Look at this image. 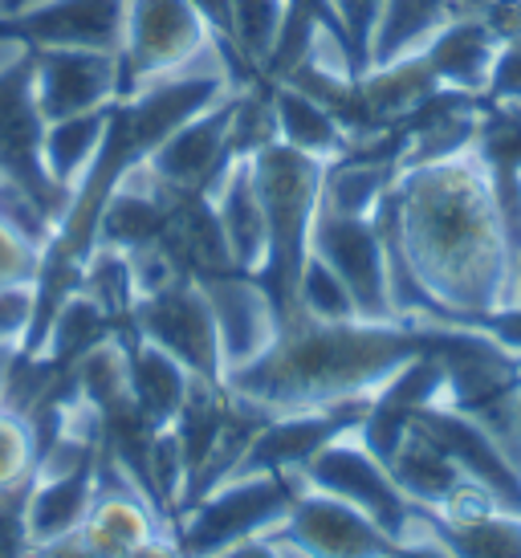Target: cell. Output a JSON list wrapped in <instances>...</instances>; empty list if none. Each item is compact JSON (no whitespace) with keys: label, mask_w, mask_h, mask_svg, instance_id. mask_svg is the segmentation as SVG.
<instances>
[{"label":"cell","mask_w":521,"mask_h":558,"mask_svg":"<svg viewBox=\"0 0 521 558\" xmlns=\"http://www.w3.org/2000/svg\"><path fill=\"white\" fill-rule=\"evenodd\" d=\"M387 469H391V477H396L399 489L428 513L445 510L464 485H476V481L464 477V469H460L415 420H412V428H408V436L399 440V449L391 452Z\"/></svg>","instance_id":"cell-22"},{"label":"cell","mask_w":521,"mask_h":558,"mask_svg":"<svg viewBox=\"0 0 521 558\" xmlns=\"http://www.w3.org/2000/svg\"><path fill=\"white\" fill-rule=\"evenodd\" d=\"M269 114H274V140L310 159L335 163L354 147L338 110L298 82H269Z\"/></svg>","instance_id":"cell-19"},{"label":"cell","mask_w":521,"mask_h":558,"mask_svg":"<svg viewBox=\"0 0 521 558\" xmlns=\"http://www.w3.org/2000/svg\"><path fill=\"white\" fill-rule=\"evenodd\" d=\"M41 274V248H33L0 220V281H21Z\"/></svg>","instance_id":"cell-33"},{"label":"cell","mask_w":521,"mask_h":558,"mask_svg":"<svg viewBox=\"0 0 521 558\" xmlns=\"http://www.w3.org/2000/svg\"><path fill=\"white\" fill-rule=\"evenodd\" d=\"M199 286L213 306L225 375L257 363L281 335V311L274 294L253 274H213V278H199Z\"/></svg>","instance_id":"cell-13"},{"label":"cell","mask_w":521,"mask_h":558,"mask_svg":"<svg viewBox=\"0 0 521 558\" xmlns=\"http://www.w3.org/2000/svg\"><path fill=\"white\" fill-rule=\"evenodd\" d=\"M452 16H469V0H384V16L371 46V65L412 58L424 49L432 33Z\"/></svg>","instance_id":"cell-25"},{"label":"cell","mask_w":521,"mask_h":558,"mask_svg":"<svg viewBox=\"0 0 521 558\" xmlns=\"http://www.w3.org/2000/svg\"><path fill=\"white\" fill-rule=\"evenodd\" d=\"M126 330L155 342L171 359H180L187 372L204 379V384H225L216 318L208 298H204V286L196 278H180L163 286V290H155V294L138 298Z\"/></svg>","instance_id":"cell-8"},{"label":"cell","mask_w":521,"mask_h":558,"mask_svg":"<svg viewBox=\"0 0 521 558\" xmlns=\"http://www.w3.org/2000/svg\"><path fill=\"white\" fill-rule=\"evenodd\" d=\"M29 86L41 123L107 110L123 98L119 53L102 49H29Z\"/></svg>","instance_id":"cell-10"},{"label":"cell","mask_w":521,"mask_h":558,"mask_svg":"<svg viewBox=\"0 0 521 558\" xmlns=\"http://www.w3.org/2000/svg\"><path fill=\"white\" fill-rule=\"evenodd\" d=\"M274 534L306 546L318 558H387L396 550V538L384 526H375L367 513L310 489L306 481H302V494L293 501L290 518Z\"/></svg>","instance_id":"cell-15"},{"label":"cell","mask_w":521,"mask_h":558,"mask_svg":"<svg viewBox=\"0 0 521 558\" xmlns=\"http://www.w3.org/2000/svg\"><path fill=\"white\" fill-rule=\"evenodd\" d=\"M387 558H448V555L432 543L428 534H424V522H420V534H415V538H408V543H396V550H391Z\"/></svg>","instance_id":"cell-36"},{"label":"cell","mask_w":521,"mask_h":558,"mask_svg":"<svg viewBox=\"0 0 521 558\" xmlns=\"http://www.w3.org/2000/svg\"><path fill=\"white\" fill-rule=\"evenodd\" d=\"M199 16H204V25L213 29L216 46L225 49V58H229V70H232V82H237V90H245L253 86V70L245 65V58L237 53V37H232V0H187Z\"/></svg>","instance_id":"cell-31"},{"label":"cell","mask_w":521,"mask_h":558,"mask_svg":"<svg viewBox=\"0 0 521 558\" xmlns=\"http://www.w3.org/2000/svg\"><path fill=\"white\" fill-rule=\"evenodd\" d=\"M509 306H521V253H518V265H513V302Z\"/></svg>","instance_id":"cell-40"},{"label":"cell","mask_w":521,"mask_h":558,"mask_svg":"<svg viewBox=\"0 0 521 558\" xmlns=\"http://www.w3.org/2000/svg\"><path fill=\"white\" fill-rule=\"evenodd\" d=\"M302 481H306L310 489H318V494H330V497H338V501L354 506V510H363L371 522L384 526L396 543H408V538L420 534L424 510L399 489L396 477H391V469L359 440L354 428L335 436V440L302 469Z\"/></svg>","instance_id":"cell-6"},{"label":"cell","mask_w":521,"mask_h":558,"mask_svg":"<svg viewBox=\"0 0 521 558\" xmlns=\"http://www.w3.org/2000/svg\"><path fill=\"white\" fill-rule=\"evenodd\" d=\"M445 339L440 323H310L281 326L274 347L241 372L225 375V391L257 416L302 412L326 403L371 400L387 379Z\"/></svg>","instance_id":"cell-2"},{"label":"cell","mask_w":521,"mask_h":558,"mask_svg":"<svg viewBox=\"0 0 521 558\" xmlns=\"http://www.w3.org/2000/svg\"><path fill=\"white\" fill-rule=\"evenodd\" d=\"M379 225L399 318H473L513 302L518 253L476 147L399 168Z\"/></svg>","instance_id":"cell-1"},{"label":"cell","mask_w":521,"mask_h":558,"mask_svg":"<svg viewBox=\"0 0 521 558\" xmlns=\"http://www.w3.org/2000/svg\"><path fill=\"white\" fill-rule=\"evenodd\" d=\"M126 335V359H131V403L138 408V416L152 428H171L184 403L196 391V375L187 372L180 359H171L168 351H159L155 342L138 339L123 326Z\"/></svg>","instance_id":"cell-21"},{"label":"cell","mask_w":521,"mask_h":558,"mask_svg":"<svg viewBox=\"0 0 521 558\" xmlns=\"http://www.w3.org/2000/svg\"><path fill=\"white\" fill-rule=\"evenodd\" d=\"M204 196L213 201L232 269L257 278L269 257V229H265V204H260V187L253 175V156H229L213 184L204 187Z\"/></svg>","instance_id":"cell-17"},{"label":"cell","mask_w":521,"mask_h":558,"mask_svg":"<svg viewBox=\"0 0 521 558\" xmlns=\"http://www.w3.org/2000/svg\"><path fill=\"white\" fill-rule=\"evenodd\" d=\"M102 465V457H98ZM98 465L65 469V473H37L21 501V522L29 543H53L77 534L94 497H98Z\"/></svg>","instance_id":"cell-20"},{"label":"cell","mask_w":521,"mask_h":558,"mask_svg":"<svg viewBox=\"0 0 521 558\" xmlns=\"http://www.w3.org/2000/svg\"><path fill=\"white\" fill-rule=\"evenodd\" d=\"M220 558H277V555L269 538H253V543H241V546H232V550H225Z\"/></svg>","instance_id":"cell-37"},{"label":"cell","mask_w":521,"mask_h":558,"mask_svg":"<svg viewBox=\"0 0 521 558\" xmlns=\"http://www.w3.org/2000/svg\"><path fill=\"white\" fill-rule=\"evenodd\" d=\"M371 400H347V403H326V408H302V412L265 416L253 428L245 452L237 457L229 477H249V473H293V477H302V469L335 436L351 433V428L363 424Z\"/></svg>","instance_id":"cell-9"},{"label":"cell","mask_w":521,"mask_h":558,"mask_svg":"<svg viewBox=\"0 0 521 558\" xmlns=\"http://www.w3.org/2000/svg\"><path fill=\"white\" fill-rule=\"evenodd\" d=\"M37 311H41L37 278L0 281V347L25 351L37 330Z\"/></svg>","instance_id":"cell-29"},{"label":"cell","mask_w":521,"mask_h":558,"mask_svg":"<svg viewBox=\"0 0 521 558\" xmlns=\"http://www.w3.org/2000/svg\"><path fill=\"white\" fill-rule=\"evenodd\" d=\"M302 494V477L293 473H249L225 477L208 494L187 501L171 522V538L184 558H220L225 550L253 538H269Z\"/></svg>","instance_id":"cell-4"},{"label":"cell","mask_w":521,"mask_h":558,"mask_svg":"<svg viewBox=\"0 0 521 558\" xmlns=\"http://www.w3.org/2000/svg\"><path fill=\"white\" fill-rule=\"evenodd\" d=\"M163 534H171V530L163 522V513L155 510V501L138 489L135 481L110 465L107 452H102L98 497H94L90 513L77 530L86 550H94L98 558H135Z\"/></svg>","instance_id":"cell-14"},{"label":"cell","mask_w":521,"mask_h":558,"mask_svg":"<svg viewBox=\"0 0 521 558\" xmlns=\"http://www.w3.org/2000/svg\"><path fill=\"white\" fill-rule=\"evenodd\" d=\"M16 347H0V403H4V391H9V379H13V367H16Z\"/></svg>","instance_id":"cell-38"},{"label":"cell","mask_w":521,"mask_h":558,"mask_svg":"<svg viewBox=\"0 0 521 558\" xmlns=\"http://www.w3.org/2000/svg\"><path fill=\"white\" fill-rule=\"evenodd\" d=\"M241 90L220 94L213 107L184 119L168 140L155 147L143 168L168 192H204L216 180V171L232 156V126H237Z\"/></svg>","instance_id":"cell-11"},{"label":"cell","mask_w":521,"mask_h":558,"mask_svg":"<svg viewBox=\"0 0 521 558\" xmlns=\"http://www.w3.org/2000/svg\"><path fill=\"white\" fill-rule=\"evenodd\" d=\"M110 107L90 110V114H70V119H53L41 126V171L46 180L65 201L74 196V187L86 180V171L98 159V147L107 140Z\"/></svg>","instance_id":"cell-24"},{"label":"cell","mask_w":521,"mask_h":558,"mask_svg":"<svg viewBox=\"0 0 521 558\" xmlns=\"http://www.w3.org/2000/svg\"><path fill=\"white\" fill-rule=\"evenodd\" d=\"M123 94H135L171 74L220 65L232 78L225 49L187 0H126V33L119 49ZM237 86V82H232Z\"/></svg>","instance_id":"cell-5"},{"label":"cell","mask_w":521,"mask_h":558,"mask_svg":"<svg viewBox=\"0 0 521 558\" xmlns=\"http://www.w3.org/2000/svg\"><path fill=\"white\" fill-rule=\"evenodd\" d=\"M4 180H9V175H4V171H0V184H4Z\"/></svg>","instance_id":"cell-42"},{"label":"cell","mask_w":521,"mask_h":558,"mask_svg":"<svg viewBox=\"0 0 521 558\" xmlns=\"http://www.w3.org/2000/svg\"><path fill=\"white\" fill-rule=\"evenodd\" d=\"M330 13L338 21V33L351 49L359 78L371 70V46H375V29L384 16V0H330Z\"/></svg>","instance_id":"cell-30"},{"label":"cell","mask_w":521,"mask_h":558,"mask_svg":"<svg viewBox=\"0 0 521 558\" xmlns=\"http://www.w3.org/2000/svg\"><path fill=\"white\" fill-rule=\"evenodd\" d=\"M25 558H98V555L86 550V543L77 534H65V538H53V543H29Z\"/></svg>","instance_id":"cell-35"},{"label":"cell","mask_w":521,"mask_h":558,"mask_svg":"<svg viewBox=\"0 0 521 558\" xmlns=\"http://www.w3.org/2000/svg\"><path fill=\"white\" fill-rule=\"evenodd\" d=\"M424 534L448 558H521V513L506 506L469 518H436L424 510Z\"/></svg>","instance_id":"cell-23"},{"label":"cell","mask_w":521,"mask_h":558,"mask_svg":"<svg viewBox=\"0 0 521 558\" xmlns=\"http://www.w3.org/2000/svg\"><path fill=\"white\" fill-rule=\"evenodd\" d=\"M21 497H0V558H25L29 538H25V522H21Z\"/></svg>","instance_id":"cell-34"},{"label":"cell","mask_w":521,"mask_h":558,"mask_svg":"<svg viewBox=\"0 0 521 558\" xmlns=\"http://www.w3.org/2000/svg\"><path fill=\"white\" fill-rule=\"evenodd\" d=\"M0 33L29 49H102L119 53L126 33V0H33L0 13Z\"/></svg>","instance_id":"cell-12"},{"label":"cell","mask_w":521,"mask_h":558,"mask_svg":"<svg viewBox=\"0 0 521 558\" xmlns=\"http://www.w3.org/2000/svg\"><path fill=\"white\" fill-rule=\"evenodd\" d=\"M269 543H274V555L277 558H318V555H310L306 546L290 543V538H277V534H269Z\"/></svg>","instance_id":"cell-39"},{"label":"cell","mask_w":521,"mask_h":558,"mask_svg":"<svg viewBox=\"0 0 521 558\" xmlns=\"http://www.w3.org/2000/svg\"><path fill=\"white\" fill-rule=\"evenodd\" d=\"M424 323H448V326L476 330V335H485L489 342H497L501 351L521 359V306H501V311L473 314V318H424Z\"/></svg>","instance_id":"cell-32"},{"label":"cell","mask_w":521,"mask_h":558,"mask_svg":"<svg viewBox=\"0 0 521 558\" xmlns=\"http://www.w3.org/2000/svg\"><path fill=\"white\" fill-rule=\"evenodd\" d=\"M323 159H310L277 140L253 151V175H257L265 229H269V257L257 278L274 294L281 326L293 318V290L310 253V229L323 204Z\"/></svg>","instance_id":"cell-3"},{"label":"cell","mask_w":521,"mask_h":558,"mask_svg":"<svg viewBox=\"0 0 521 558\" xmlns=\"http://www.w3.org/2000/svg\"><path fill=\"white\" fill-rule=\"evenodd\" d=\"M513 420H518V433H521V388H518V396H513Z\"/></svg>","instance_id":"cell-41"},{"label":"cell","mask_w":521,"mask_h":558,"mask_svg":"<svg viewBox=\"0 0 521 558\" xmlns=\"http://www.w3.org/2000/svg\"><path fill=\"white\" fill-rule=\"evenodd\" d=\"M293 318H310V323H354V318H359V306H354L351 290H347L335 269H330L323 257H314V253H306L302 274H298Z\"/></svg>","instance_id":"cell-27"},{"label":"cell","mask_w":521,"mask_h":558,"mask_svg":"<svg viewBox=\"0 0 521 558\" xmlns=\"http://www.w3.org/2000/svg\"><path fill=\"white\" fill-rule=\"evenodd\" d=\"M420 58H424L428 74L436 78L440 90L476 98V94H489L493 65L501 58V37L476 13L452 16L448 25H440L424 41Z\"/></svg>","instance_id":"cell-18"},{"label":"cell","mask_w":521,"mask_h":558,"mask_svg":"<svg viewBox=\"0 0 521 558\" xmlns=\"http://www.w3.org/2000/svg\"><path fill=\"white\" fill-rule=\"evenodd\" d=\"M415 424L440 445V449L464 469V477L476 481L485 494H493L506 510L521 513V477L518 469L509 465V457L497 449L493 440L473 416H464L452 403H432L424 412H415Z\"/></svg>","instance_id":"cell-16"},{"label":"cell","mask_w":521,"mask_h":558,"mask_svg":"<svg viewBox=\"0 0 521 558\" xmlns=\"http://www.w3.org/2000/svg\"><path fill=\"white\" fill-rule=\"evenodd\" d=\"M119 330H123V326L114 323L90 294L70 290V294L53 306V314H49L46 330H41V339L33 347V355H46V359H53V363H62V367H74L90 347L107 342L110 335H119Z\"/></svg>","instance_id":"cell-26"},{"label":"cell","mask_w":521,"mask_h":558,"mask_svg":"<svg viewBox=\"0 0 521 558\" xmlns=\"http://www.w3.org/2000/svg\"><path fill=\"white\" fill-rule=\"evenodd\" d=\"M37 433L29 416L0 403V497H21L37 477Z\"/></svg>","instance_id":"cell-28"},{"label":"cell","mask_w":521,"mask_h":558,"mask_svg":"<svg viewBox=\"0 0 521 558\" xmlns=\"http://www.w3.org/2000/svg\"><path fill=\"white\" fill-rule=\"evenodd\" d=\"M310 253L335 269L351 290L363 323H403L391 294V257L387 236L375 217H342L318 204V217L310 229Z\"/></svg>","instance_id":"cell-7"}]
</instances>
